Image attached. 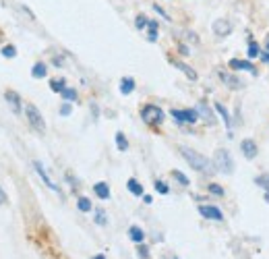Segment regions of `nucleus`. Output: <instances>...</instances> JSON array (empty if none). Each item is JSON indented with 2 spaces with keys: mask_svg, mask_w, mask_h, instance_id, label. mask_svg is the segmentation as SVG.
<instances>
[{
  "mask_svg": "<svg viewBox=\"0 0 269 259\" xmlns=\"http://www.w3.org/2000/svg\"><path fill=\"white\" fill-rule=\"evenodd\" d=\"M180 154H182V158H184L190 166H193L195 170L205 172V174H213V172H215L213 162H209L205 156H201V154H197V152H193V150H188V147H180Z\"/></svg>",
  "mask_w": 269,
  "mask_h": 259,
  "instance_id": "f257e3e1",
  "label": "nucleus"
},
{
  "mask_svg": "<svg viewBox=\"0 0 269 259\" xmlns=\"http://www.w3.org/2000/svg\"><path fill=\"white\" fill-rule=\"evenodd\" d=\"M213 166L217 172H224V174H232L234 172V160L230 156V152L226 150H217L215 156H213Z\"/></svg>",
  "mask_w": 269,
  "mask_h": 259,
  "instance_id": "f03ea898",
  "label": "nucleus"
},
{
  "mask_svg": "<svg viewBox=\"0 0 269 259\" xmlns=\"http://www.w3.org/2000/svg\"><path fill=\"white\" fill-rule=\"evenodd\" d=\"M141 116H143V121H145L147 125H162V123H164V112H162V108H160V106H153V104L143 106Z\"/></svg>",
  "mask_w": 269,
  "mask_h": 259,
  "instance_id": "7ed1b4c3",
  "label": "nucleus"
},
{
  "mask_svg": "<svg viewBox=\"0 0 269 259\" xmlns=\"http://www.w3.org/2000/svg\"><path fill=\"white\" fill-rule=\"evenodd\" d=\"M25 116H27V121H29V125L37 131V133H44L46 131V123H44V116L40 114V110H37L33 104H27V108H25Z\"/></svg>",
  "mask_w": 269,
  "mask_h": 259,
  "instance_id": "20e7f679",
  "label": "nucleus"
},
{
  "mask_svg": "<svg viewBox=\"0 0 269 259\" xmlns=\"http://www.w3.org/2000/svg\"><path fill=\"white\" fill-rule=\"evenodd\" d=\"M172 116H174V121H178V123H197V119H199V112L197 110H172Z\"/></svg>",
  "mask_w": 269,
  "mask_h": 259,
  "instance_id": "39448f33",
  "label": "nucleus"
},
{
  "mask_svg": "<svg viewBox=\"0 0 269 259\" xmlns=\"http://www.w3.org/2000/svg\"><path fill=\"white\" fill-rule=\"evenodd\" d=\"M199 214L207 220H215V222H222L224 220V214L219 207H213V205H199Z\"/></svg>",
  "mask_w": 269,
  "mask_h": 259,
  "instance_id": "423d86ee",
  "label": "nucleus"
},
{
  "mask_svg": "<svg viewBox=\"0 0 269 259\" xmlns=\"http://www.w3.org/2000/svg\"><path fill=\"white\" fill-rule=\"evenodd\" d=\"M240 150H242V154H244L249 160H255L257 154H259V147H257V143H255L253 139H244V141L240 143Z\"/></svg>",
  "mask_w": 269,
  "mask_h": 259,
  "instance_id": "0eeeda50",
  "label": "nucleus"
},
{
  "mask_svg": "<svg viewBox=\"0 0 269 259\" xmlns=\"http://www.w3.org/2000/svg\"><path fill=\"white\" fill-rule=\"evenodd\" d=\"M5 100H7V104L11 106V110H13V112L15 114H21V98H19V93L17 91H7L5 93Z\"/></svg>",
  "mask_w": 269,
  "mask_h": 259,
  "instance_id": "6e6552de",
  "label": "nucleus"
},
{
  "mask_svg": "<svg viewBox=\"0 0 269 259\" xmlns=\"http://www.w3.org/2000/svg\"><path fill=\"white\" fill-rule=\"evenodd\" d=\"M228 64H230V68H234V70H249L251 75H257V68H255L249 60H238V58H232Z\"/></svg>",
  "mask_w": 269,
  "mask_h": 259,
  "instance_id": "1a4fd4ad",
  "label": "nucleus"
},
{
  "mask_svg": "<svg viewBox=\"0 0 269 259\" xmlns=\"http://www.w3.org/2000/svg\"><path fill=\"white\" fill-rule=\"evenodd\" d=\"M219 77H222V81L230 87V89H242L244 87V83L240 81V79H236L234 75H230V73H224V70H219Z\"/></svg>",
  "mask_w": 269,
  "mask_h": 259,
  "instance_id": "9d476101",
  "label": "nucleus"
},
{
  "mask_svg": "<svg viewBox=\"0 0 269 259\" xmlns=\"http://www.w3.org/2000/svg\"><path fill=\"white\" fill-rule=\"evenodd\" d=\"M213 31L219 35V38H224V35H228L230 31H232V23L226 21V19H217V21L213 23Z\"/></svg>",
  "mask_w": 269,
  "mask_h": 259,
  "instance_id": "9b49d317",
  "label": "nucleus"
},
{
  "mask_svg": "<svg viewBox=\"0 0 269 259\" xmlns=\"http://www.w3.org/2000/svg\"><path fill=\"white\" fill-rule=\"evenodd\" d=\"M33 166H35V172H37V174H40V176H42V180H44V182L48 184V187H50V189H54V191H58V187H56V184H54V182L50 180V176L46 174V170H44V166H42L40 162H35Z\"/></svg>",
  "mask_w": 269,
  "mask_h": 259,
  "instance_id": "f8f14e48",
  "label": "nucleus"
},
{
  "mask_svg": "<svg viewBox=\"0 0 269 259\" xmlns=\"http://www.w3.org/2000/svg\"><path fill=\"white\" fill-rule=\"evenodd\" d=\"M93 193H95L100 199H110V187H108L106 182H95Z\"/></svg>",
  "mask_w": 269,
  "mask_h": 259,
  "instance_id": "ddd939ff",
  "label": "nucleus"
},
{
  "mask_svg": "<svg viewBox=\"0 0 269 259\" xmlns=\"http://www.w3.org/2000/svg\"><path fill=\"white\" fill-rule=\"evenodd\" d=\"M31 75H33L35 79H44V77L48 75V66H46L44 62H37V64H33V68H31Z\"/></svg>",
  "mask_w": 269,
  "mask_h": 259,
  "instance_id": "4468645a",
  "label": "nucleus"
},
{
  "mask_svg": "<svg viewBox=\"0 0 269 259\" xmlns=\"http://www.w3.org/2000/svg\"><path fill=\"white\" fill-rule=\"evenodd\" d=\"M174 66H176V68H180V70L184 73V75H186L190 81H195V79H197V73H195L193 68H190L188 64H184V62H180V60H174Z\"/></svg>",
  "mask_w": 269,
  "mask_h": 259,
  "instance_id": "2eb2a0df",
  "label": "nucleus"
},
{
  "mask_svg": "<svg viewBox=\"0 0 269 259\" xmlns=\"http://www.w3.org/2000/svg\"><path fill=\"white\" fill-rule=\"evenodd\" d=\"M197 112H199V114H201V116H203V119H205L209 125H213V123H215V116H213V112H211V110H209V108H207L203 102L197 106Z\"/></svg>",
  "mask_w": 269,
  "mask_h": 259,
  "instance_id": "dca6fc26",
  "label": "nucleus"
},
{
  "mask_svg": "<svg viewBox=\"0 0 269 259\" xmlns=\"http://www.w3.org/2000/svg\"><path fill=\"white\" fill-rule=\"evenodd\" d=\"M127 187H129V191H131L133 195H137V197H141V195H143V184H141L139 180L131 178V180L127 182Z\"/></svg>",
  "mask_w": 269,
  "mask_h": 259,
  "instance_id": "f3484780",
  "label": "nucleus"
},
{
  "mask_svg": "<svg viewBox=\"0 0 269 259\" xmlns=\"http://www.w3.org/2000/svg\"><path fill=\"white\" fill-rule=\"evenodd\" d=\"M129 237H131V241H135V243L139 245V243H143L145 232H143L139 226H131V228H129Z\"/></svg>",
  "mask_w": 269,
  "mask_h": 259,
  "instance_id": "a211bd4d",
  "label": "nucleus"
},
{
  "mask_svg": "<svg viewBox=\"0 0 269 259\" xmlns=\"http://www.w3.org/2000/svg\"><path fill=\"white\" fill-rule=\"evenodd\" d=\"M133 89H135V81H133L131 77H125V79L120 81V93L129 96V93H133Z\"/></svg>",
  "mask_w": 269,
  "mask_h": 259,
  "instance_id": "6ab92c4d",
  "label": "nucleus"
},
{
  "mask_svg": "<svg viewBox=\"0 0 269 259\" xmlns=\"http://www.w3.org/2000/svg\"><path fill=\"white\" fill-rule=\"evenodd\" d=\"M50 89H52V91H56V93H62V91L66 89L64 79H52V81H50Z\"/></svg>",
  "mask_w": 269,
  "mask_h": 259,
  "instance_id": "aec40b11",
  "label": "nucleus"
},
{
  "mask_svg": "<svg viewBox=\"0 0 269 259\" xmlns=\"http://www.w3.org/2000/svg\"><path fill=\"white\" fill-rule=\"evenodd\" d=\"M147 27H149V35H147V40H149V42H156V40H158V23H156V21H149V25H147Z\"/></svg>",
  "mask_w": 269,
  "mask_h": 259,
  "instance_id": "412c9836",
  "label": "nucleus"
},
{
  "mask_svg": "<svg viewBox=\"0 0 269 259\" xmlns=\"http://www.w3.org/2000/svg\"><path fill=\"white\" fill-rule=\"evenodd\" d=\"M116 145H118L120 152H127L129 150V141H127V137L123 133H116Z\"/></svg>",
  "mask_w": 269,
  "mask_h": 259,
  "instance_id": "4be33fe9",
  "label": "nucleus"
},
{
  "mask_svg": "<svg viewBox=\"0 0 269 259\" xmlns=\"http://www.w3.org/2000/svg\"><path fill=\"white\" fill-rule=\"evenodd\" d=\"M77 207H79V211H91V201L87 197H79V201H77Z\"/></svg>",
  "mask_w": 269,
  "mask_h": 259,
  "instance_id": "5701e85b",
  "label": "nucleus"
},
{
  "mask_svg": "<svg viewBox=\"0 0 269 259\" xmlns=\"http://www.w3.org/2000/svg\"><path fill=\"white\" fill-rule=\"evenodd\" d=\"M255 182L259 184V187H263V189L269 193V174H261V176H257V178H255Z\"/></svg>",
  "mask_w": 269,
  "mask_h": 259,
  "instance_id": "b1692460",
  "label": "nucleus"
},
{
  "mask_svg": "<svg viewBox=\"0 0 269 259\" xmlns=\"http://www.w3.org/2000/svg\"><path fill=\"white\" fill-rule=\"evenodd\" d=\"M215 110H217V112L222 114V119H224V123L230 127V125H232V123H230V116H228V110L222 106V104H215Z\"/></svg>",
  "mask_w": 269,
  "mask_h": 259,
  "instance_id": "393cba45",
  "label": "nucleus"
},
{
  "mask_svg": "<svg viewBox=\"0 0 269 259\" xmlns=\"http://www.w3.org/2000/svg\"><path fill=\"white\" fill-rule=\"evenodd\" d=\"M172 176H174V178H176V180L182 184V187H186V184H188V178H186V176H184L180 170H172Z\"/></svg>",
  "mask_w": 269,
  "mask_h": 259,
  "instance_id": "a878e982",
  "label": "nucleus"
},
{
  "mask_svg": "<svg viewBox=\"0 0 269 259\" xmlns=\"http://www.w3.org/2000/svg\"><path fill=\"white\" fill-rule=\"evenodd\" d=\"M3 56H7V58H15V56H17V48L11 46V44L5 46V48H3Z\"/></svg>",
  "mask_w": 269,
  "mask_h": 259,
  "instance_id": "bb28decb",
  "label": "nucleus"
},
{
  "mask_svg": "<svg viewBox=\"0 0 269 259\" xmlns=\"http://www.w3.org/2000/svg\"><path fill=\"white\" fill-rule=\"evenodd\" d=\"M62 98H64L66 102H75V100H77V91L70 89V87H66V89L62 91Z\"/></svg>",
  "mask_w": 269,
  "mask_h": 259,
  "instance_id": "cd10ccee",
  "label": "nucleus"
},
{
  "mask_svg": "<svg viewBox=\"0 0 269 259\" xmlns=\"http://www.w3.org/2000/svg\"><path fill=\"white\" fill-rule=\"evenodd\" d=\"M156 191H158V193H162V195H168V191H170V189H168V184H166V182L156 180Z\"/></svg>",
  "mask_w": 269,
  "mask_h": 259,
  "instance_id": "c85d7f7f",
  "label": "nucleus"
},
{
  "mask_svg": "<svg viewBox=\"0 0 269 259\" xmlns=\"http://www.w3.org/2000/svg\"><path fill=\"white\" fill-rule=\"evenodd\" d=\"M137 253H139V257H141V259H149V249H147L143 243H139V247H137Z\"/></svg>",
  "mask_w": 269,
  "mask_h": 259,
  "instance_id": "c756f323",
  "label": "nucleus"
},
{
  "mask_svg": "<svg viewBox=\"0 0 269 259\" xmlns=\"http://www.w3.org/2000/svg\"><path fill=\"white\" fill-rule=\"evenodd\" d=\"M209 193H213V195L222 197V195H224V189L219 187V184H209Z\"/></svg>",
  "mask_w": 269,
  "mask_h": 259,
  "instance_id": "7c9ffc66",
  "label": "nucleus"
},
{
  "mask_svg": "<svg viewBox=\"0 0 269 259\" xmlns=\"http://www.w3.org/2000/svg\"><path fill=\"white\" fill-rule=\"evenodd\" d=\"M135 25H137V29H143L145 25H149V21L145 19V15H139V17H137V21H135Z\"/></svg>",
  "mask_w": 269,
  "mask_h": 259,
  "instance_id": "2f4dec72",
  "label": "nucleus"
},
{
  "mask_svg": "<svg viewBox=\"0 0 269 259\" xmlns=\"http://www.w3.org/2000/svg\"><path fill=\"white\" fill-rule=\"evenodd\" d=\"M249 56H251V58L259 56V46H257L255 42H251V46H249Z\"/></svg>",
  "mask_w": 269,
  "mask_h": 259,
  "instance_id": "473e14b6",
  "label": "nucleus"
},
{
  "mask_svg": "<svg viewBox=\"0 0 269 259\" xmlns=\"http://www.w3.org/2000/svg\"><path fill=\"white\" fill-rule=\"evenodd\" d=\"M70 110H72V108H70V104L66 102V104L60 106V114H62V116H68V114H70Z\"/></svg>",
  "mask_w": 269,
  "mask_h": 259,
  "instance_id": "72a5a7b5",
  "label": "nucleus"
},
{
  "mask_svg": "<svg viewBox=\"0 0 269 259\" xmlns=\"http://www.w3.org/2000/svg\"><path fill=\"white\" fill-rule=\"evenodd\" d=\"M95 220H97V224H106V218H104L102 211H97V218H95Z\"/></svg>",
  "mask_w": 269,
  "mask_h": 259,
  "instance_id": "f704fd0d",
  "label": "nucleus"
},
{
  "mask_svg": "<svg viewBox=\"0 0 269 259\" xmlns=\"http://www.w3.org/2000/svg\"><path fill=\"white\" fill-rule=\"evenodd\" d=\"M3 203H7V193L0 189V205H3Z\"/></svg>",
  "mask_w": 269,
  "mask_h": 259,
  "instance_id": "c9c22d12",
  "label": "nucleus"
},
{
  "mask_svg": "<svg viewBox=\"0 0 269 259\" xmlns=\"http://www.w3.org/2000/svg\"><path fill=\"white\" fill-rule=\"evenodd\" d=\"M261 58H263L265 62H269V54H267V52H263V54H261Z\"/></svg>",
  "mask_w": 269,
  "mask_h": 259,
  "instance_id": "e433bc0d",
  "label": "nucleus"
},
{
  "mask_svg": "<svg viewBox=\"0 0 269 259\" xmlns=\"http://www.w3.org/2000/svg\"><path fill=\"white\" fill-rule=\"evenodd\" d=\"M91 259H106V255H95V257H91Z\"/></svg>",
  "mask_w": 269,
  "mask_h": 259,
  "instance_id": "4c0bfd02",
  "label": "nucleus"
},
{
  "mask_svg": "<svg viewBox=\"0 0 269 259\" xmlns=\"http://www.w3.org/2000/svg\"><path fill=\"white\" fill-rule=\"evenodd\" d=\"M265 48H267V52H269V38H267V42H265Z\"/></svg>",
  "mask_w": 269,
  "mask_h": 259,
  "instance_id": "58836bf2",
  "label": "nucleus"
}]
</instances>
